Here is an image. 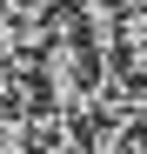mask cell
Wrapping results in <instances>:
<instances>
[{
    "label": "cell",
    "mask_w": 147,
    "mask_h": 154,
    "mask_svg": "<svg viewBox=\"0 0 147 154\" xmlns=\"http://www.w3.org/2000/svg\"><path fill=\"white\" fill-rule=\"evenodd\" d=\"M40 81L54 87V107L67 121L100 114V54H94V40L74 27V20L54 27V40H47V54H40Z\"/></svg>",
    "instance_id": "6da1fadb"
}]
</instances>
